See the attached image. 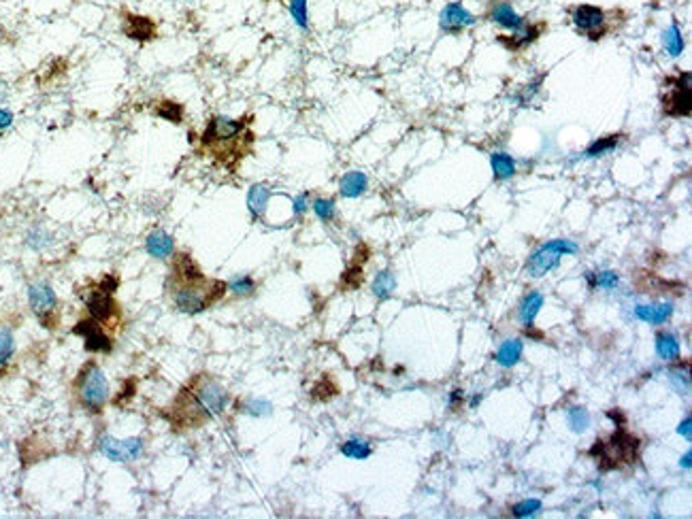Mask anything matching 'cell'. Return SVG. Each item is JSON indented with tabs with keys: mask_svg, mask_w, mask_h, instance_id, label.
I'll use <instances>...</instances> for the list:
<instances>
[{
	"mask_svg": "<svg viewBox=\"0 0 692 519\" xmlns=\"http://www.w3.org/2000/svg\"><path fill=\"white\" fill-rule=\"evenodd\" d=\"M669 379H671V385L677 394L682 396H688L690 394V377H688V368H682V366H673L669 368Z\"/></svg>",
	"mask_w": 692,
	"mask_h": 519,
	"instance_id": "cell-36",
	"label": "cell"
},
{
	"mask_svg": "<svg viewBox=\"0 0 692 519\" xmlns=\"http://www.w3.org/2000/svg\"><path fill=\"white\" fill-rule=\"evenodd\" d=\"M243 411L250 413V415H256V417H264V415L273 413V405L264 398H252V400H248L246 405H243Z\"/></svg>",
	"mask_w": 692,
	"mask_h": 519,
	"instance_id": "cell-42",
	"label": "cell"
},
{
	"mask_svg": "<svg viewBox=\"0 0 692 519\" xmlns=\"http://www.w3.org/2000/svg\"><path fill=\"white\" fill-rule=\"evenodd\" d=\"M679 340L671 332L656 334V354L663 360H677L679 358Z\"/></svg>",
	"mask_w": 692,
	"mask_h": 519,
	"instance_id": "cell-27",
	"label": "cell"
},
{
	"mask_svg": "<svg viewBox=\"0 0 692 519\" xmlns=\"http://www.w3.org/2000/svg\"><path fill=\"white\" fill-rule=\"evenodd\" d=\"M369 188V177L362 170H349L339 181V194L343 198H358Z\"/></svg>",
	"mask_w": 692,
	"mask_h": 519,
	"instance_id": "cell-21",
	"label": "cell"
},
{
	"mask_svg": "<svg viewBox=\"0 0 692 519\" xmlns=\"http://www.w3.org/2000/svg\"><path fill=\"white\" fill-rule=\"evenodd\" d=\"M622 141V135H607L599 141H594L588 149H586V158H601L609 151H614L618 147V143Z\"/></svg>",
	"mask_w": 692,
	"mask_h": 519,
	"instance_id": "cell-30",
	"label": "cell"
},
{
	"mask_svg": "<svg viewBox=\"0 0 692 519\" xmlns=\"http://www.w3.org/2000/svg\"><path fill=\"white\" fill-rule=\"evenodd\" d=\"M663 45H665V52L671 56V58H677L684 54V47H686V43H684V34H682V28L677 22H673L665 32H663Z\"/></svg>",
	"mask_w": 692,
	"mask_h": 519,
	"instance_id": "cell-26",
	"label": "cell"
},
{
	"mask_svg": "<svg viewBox=\"0 0 692 519\" xmlns=\"http://www.w3.org/2000/svg\"><path fill=\"white\" fill-rule=\"evenodd\" d=\"M103 292H107V294H115L117 292V287H119V277L117 275H113V273H109V275H105L98 283H96Z\"/></svg>",
	"mask_w": 692,
	"mask_h": 519,
	"instance_id": "cell-46",
	"label": "cell"
},
{
	"mask_svg": "<svg viewBox=\"0 0 692 519\" xmlns=\"http://www.w3.org/2000/svg\"><path fill=\"white\" fill-rule=\"evenodd\" d=\"M28 302L32 313L38 317L40 326L47 330H56L60 324V313H58V296L54 287L45 281H34L28 285Z\"/></svg>",
	"mask_w": 692,
	"mask_h": 519,
	"instance_id": "cell-8",
	"label": "cell"
},
{
	"mask_svg": "<svg viewBox=\"0 0 692 519\" xmlns=\"http://www.w3.org/2000/svg\"><path fill=\"white\" fill-rule=\"evenodd\" d=\"M569 15H571V22H573L576 30L580 34H584L588 40L605 38L607 34L616 32L626 20V11H622V9L605 11L603 7H596V5L569 7Z\"/></svg>",
	"mask_w": 692,
	"mask_h": 519,
	"instance_id": "cell-6",
	"label": "cell"
},
{
	"mask_svg": "<svg viewBox=\"0 0 692 519\" xmlns=\"http://www.w3.org/2000/svg\"><path fill=\"white\" fill-rule=\"evenodd\" d=\"M541 307H543V296L539 292H528L522 298L518 315H520V322L524 328H531L535 324V317L539 315Z\"/></svg>",
	"mask_w": 692,
	"mask_h": 519,
	"instance_id": "cell-22",
	"label": "cell"
},
{
	"mask_svg": "<svg viewBox=\"0 0 692 519\" xmlns=\"http://www.w3.org/2000/svg\"><path fill=\"white\" fill-rule=\"evenodd\" d=\"M641 441L620 426L616 432H612L607 439L594 441V445L588 449V456L596 462L599 470H622L626 466H633L639 458Z\"/></svg>",
	"mask_w": 692,
	"mask_h": 519,
	"instance_id": "cell-3",
	"label": "cell"
},
{
	"mask_svg": "<svg viewBox=\"0 0 692 519\" xmlns=\"http://www.w3.org/2000/svg\"><path fill=\"white\" fill-rule=\"evenodd\" d=\"M145 249L156 260H169L175 253V239L162 228H153L145 236Z\"/></svg>",
	"mask_w": 692,
	"mask_h": 519,
	"instance_id": "cell-18",
	"label": "cell"
},
{
	"mask_svg": "<svg viewBox=\"0 0 692 519\" xmlns=\"http://www.w3.org/2000/svg\"><path fill=\"white\" fill-rule=\"evenodd\" d=\"M607 417H609V419H614V421L618 423V428L626 423V417H624L620 411H616V409H614V411H607Z\"/></svg>",
	"mask_w": 692,
	"mask_h": 519,
	"instance_id": "cell-49",
	"label": "cell"
},
{
	"mask_svg": "<svg viewBox=\"0 0 692 519\" xmlns=\"http://www.w3.org/2000/svg\"><path fill=\"white\" fill-rule=\"evenodd\" d=\"M288 9H290V15L294 20V24L301 28V30H309V5H307V0H288Z\"/></svg>",
	"mask_w": 692,
	"mask_h": 519,
	"instance_id": "cell-34",
	"label": "cell"
},
{
	"mask_svg": "<svg viewBox=\"0 0 692 519\" xmlns=\"http://www.w3.org/2000/svg\"><path fill=\"white\" fill-rule=\"evenodd\" d=\"M543 247L546 249H552V251H556L560 255H573V253L580 251V245L573 243V241H569V239H554V241H548Z\"/></svg>",
	"mask_w": 692,
	"mask_h": 519,
	"instance_id": "cell-41",
	"label": "cell"
},
{
	"mask_svg": "<svg viewBox=\"0 0 692 519\" xmlns=\"http://www.w3.org/2000/svg\"><path fill=\"white\" fill-rule=\"evenodd\" d=\"M151 113L160 119H165V121H171V123H181L183 117H186V109L181 103L177 100H169V98H160L153 103V109Z\"/></svg>",
	"mask_w": 692,
	"mask_h": 519,
	"instance_id": "cell-23",
	"label": "cell"
},
{
	"mask_svg": "<svg viewBox=\"0 0 692 519\" xmlns=\"http://www.w3.org/2000/svg\"><path fill=\"white\" fill-rule=\"evenodd\" d=\"M5 34H7V30H5L3 22H0V40H5Z\"/></svg>",
	"mask_w": 692,
	"mask_h": 519,
	"instance_id": "cell-52",
	"label": "cell"
},
{
	"mask_svg": "<svg viewBox=\"0 0 692 519\" xmlns=\"http://www.w3.org/2000/svg\"><path fill=\"white\" fill-rule=\"evenodd\" d=\"M677 432H679V435H682L684 439H688V441H690V415H686V417H684V421L679 423Z\"/></svg>",
	"mask_w": 692,
	"mask_h": 519,
	"instance_id": "cell-48",
	"label": "cell"
},
{
	"mask_svg": "<svg viewBox=\"0 0 692 519\" xmlns=\"http://www.w3.org/2000/svg\"><path fill=\"white\" fill-rule=\"evenodd\" d=\"M560 253L552 251V249H546L543 245L528 257V262H526V275L528 277H533V279H539V277H546L548 273H552L558 264H560Z\"/></svg>",
	"mask_w": 692,
	"mask_h": 519,
	"instance_id": "cell-17",
	"label": "cell"
},
{
	"mask_svg": "<svg viewBox=\"0 0 692 519\" xmlns=\"http://www.w3.org/2000/svg\"><path fill=\"white\" fill-rule=\"evenodd\" d=\"M169 292H171L173 305L177 307V311L196 315V313H202L205 309L213 307L216 302H220L224 298V294L228 292V283H224L220 279H202L196 283L173 285V287H169Z\"/></svg>",
	"mask_w": 692,
	"mask_h": 519,
	"instance_id": "cell-4",
	"label": "cell"
},
{
	"mask_svg": "<svg viewBox=\"0 0 692 519\" xmlns=\"http://www.w3.org/2000/svg\"><path fill=\"white\" fill-rule=\"evenodd\" d=\"M522 352H524V345L520 338H513V340H505L499 352L495 354V360L497 364H501L503 368H511L516 366L520 360H522Z\"/></svg>",
	"mask_w": 692,
	"mask_h": 519,
	"instance_id": "cell-25",
	"label": "cell"
},
{
	"mask_svg": "<svg viewBox=\"0 0 692 519\" xmlns=\"http://www.w3.org/2000/svg\"><path fill=\"white\" fill-rule=\"evenodd\" d=\"M228 289L239 298H246V296H252L256 292V281L250 275H241V277H234L228 283Z\"/></svg>",
	"mask_w": 692,
	"mask_h": 519,
	"instance_id": "cell-37",
	"label": "cell"
},
{
	"mask_svg": "<svg viewBox=\"0 0 692 519\" xmlns=\"http://www.w3.org/2000/svg\"><path fill=\"white\" fill-rule=\"evenodd\" d=\"M269 200H271V188L266 183H254L250 188V192H248V211L254 218V222L264 218Z\"/></svg>",
	"mask_w": 692,
	"mask_h": 519,
	"instance_id": "cell-20",
	"label": "cell"
},
{
	"mask_svg": "<svg viewBox=\"0 0 692 519\" xmlns=\"http://www.w3.org/2000/svg\"><path fill=\"white\" fill-rule=\"evenodd\" d=\"M230 403L228 389L207 373H196L175 396L165 417L177 432L205 426L222 415Z\"/></svg>",
	"mask_w": 692,
	"mask_h": 519,
	"instance_id": "cell-1",
	"label": "cell"
},
{
	"mask_svg": "<svg viewBox=\"0 0 692 519\" xmlns=\"http://www.w3.org/2000/svg\"><path fill=\"white\" fill-rule=\"evenodd\" d=\"M84 302H86L88 315L92 319H96L98 324H103L105 328H113L121 322V311H119V305L115 302L113 294L103 292L98 285H94L84 296Z\"/></svg>",
	"mask_w": 692,
	"mask_h": 519,
	"instance_id": "cell-9",
	"label": "cell"
},
{
	"mask_svg": "<svg viewBox=\"0 0 692 519\" xmlns=\"http://www.w3.org/2000/svg\"><path fill=\"white\" fill-rule=\"evenodd\" d=\"M341 453L352 460H366L373 453V447L362 439H349L341 445Z\"/></svg>",
	"mask_w": 692,
	"mask_h": 519,
	"instance_id": "cell-29",
	"label": "cell"
},
{
	"mask_svg": "<svg viewBox=\"0 0 692 519\" xmlns=\"http://www.w3.org/2000/svg\"><path fill=\"white\" fill-rule=\"evenodd\" d=\"M309 206H311V202H309V194H307V192L299 194V196L292 200V211H294L296 218H303V215L307 213Z\"/></svg>",
	"mask_w": 692,
	"mask_h": 519,
	"instance_id": "cell-45",
	"label": "cell"
},
{
	"mask_svg": "<svg viewBox=\"0 0 692 519\" xmlns=\"http://www.w3.org/2000/svg\"><path fill=\"white\" fill-rule=\"evenodd\" d=\"M635 315L645 322V324H654L661 326L665 322H669V317L673 315V305L671 302H654V305H639L635 309Z\"/></svg>",
	"mask_w": 692,
	"mask_h": 519,
	"instance_id": "cell-19",
	"label": "cell"
},
{
	"mask_svg": "<svg viewBox=\"0 0 692 519\" xmlns=\"http://www.w3.org/2000/svg\"><path fill=\"white\" fill-rule=\"evenodd\" d=\"M73 334L84 338V347L88 354H111L113 352V336L107 332V328L103 324H98L90 315L86 319H79L73 326Z\"/></svg>",
	"mask_w": 692,
	"mask_h": 519,
	"instance_id": "cell-10",
	"label": "cell"
},
{
	"mask_svg": "<svg viewBox=\"0 0 692 519\" xmlns=\"http://www.w3.org/2000/svg\"><path fill=\"white\" fill-rule=\"evenodd\" d=\"M135 392H137V381H135V379H126L124 385H121V389L113 396L111 403H113L115 407H119V409H124V407H128L130 400L135 398Z\"/></svg>",
	"mask_w": 692,
	"mask_h": 519,
	"instance_id": "cell-39",
	"label": "cell"
},
{
	"mask_svg": "<svg viewBox=\"0 0 692 519\" xmlns=\"http://www.w3.org/2000/svg\"><path fill=\"white\" fill-rule=\"evenodd\" d=\"M362 264H358V262H354L345 273H343V277H341V287H345V289H356V287H360V283H362Z\"/></svg>",
	"mask_w": 692,
	"mask_h": 519,
	"instance_id": "cell-40",
	"label": "cell"
},
{
	"mask_svg": "<svg viewBox=\"0 0 692 519\" xmlns=\"http://www.w3.org/2000/svg\"><path fill=\"white\" fill-rule=\"evenodd\" d=\"M15 354V338L11 328L0 326V366H7Z\"/></svg>",
	"mask_w": 692,
	"mask_h": 519,
	"instance_id": "cell-33",
	"label": "cell"
},
{
	"mask_svg": "<svg viewBox=\"0 0 692 519\" xmlns=\"http://www.w3.org/2000/svg\"><path fill=\"white\" fill-rule=\"evenodd\" d=\"M490 166H492V175L497 181H507L516 175V170H518V164L516 160L505 153V151H497L490 156Z\"/></svg>",
	"mask_w": 692,
	"mask_h": 519,
	"instance_id": "cell-24",
	"label": "cell"
},
{
	"mask_svg": "<svg viewBox=\"0 0 692 519\" xmlns=\"http://www.w3.org/2000/svg\"><path fill=\"white\" fill-rule=\"evenodd\" d=\"M171 277L167 281L169 287L173 285H183V283H196L207 279L205 273L200 271V266L196 264V260L188 253V251H175L171 255Z\"/></svg>",
	"mask_w": 692,
	"mask_h": 519,
	"instance_id": "cell-13",
	"label": "cell"
},
{
	"mask_svg": "<svg viewBox=\"0 0 692 519\" xmlns=\"http://www.w3.org/2000/svg\"><path fill=\"white\" fill-rule=\"evenodd\" d=\"M252 121L254 115H243L236 119L226 115L209 117L198 137V151L209 156L228 172H234L254 149L256 135L252 133Z\"/></svg>",
	"mask_w": 692,
	"mask_h": 519,
	"instance_id": "cell-2",
	"label": "cell"
},
{
	"mask_svg": "<svg viewBox=\"0 0 692 519\" xmlns=\"http://www.w3.org/2000/svg\"><path fill=\"white\" fill-rule=\"evenodd\" d=\"M311 209L317 215V220H322L324 224H331L337 220V204L333 198H315L311 202Z\"/></svg>",
	"mask_w": 692,
	"mask_h": 519,
	"instance_id": "cell-31",
	"label": "cell"
},
{
	"mask_svg": "<svg viewBox=\"0 0 692 519\" xmlns=\"http://www.w3.org/2000/svg\"><path fill=\"white\" fill-rule=\"evenodd\" d=\"M548 30V22H533V24H524L520 30L511 32V34H499L497 36V43L499 45H503L507 52H522L526 50L528 45H533V43Z\"/></svg>",
	"mask_w": 692,
	"mask_h": 519,
	"instance_id": "cell-15",
	"label": "cell"
},
{
	"mask_svg": "<svg viewBox=\"0 0 692 519\" xmlns=\"http://www.w3.org/2000/svg\"><path fill=\"white\" fill-rule=\"evenodd\" d=\"M73 392L77 403L81 405V409H86L92 415H100L109 403L111 396V387H109V379L105 377L103 368L90 360L81 366V370L77 373V379L73 383Z\"/></svg>",
	"mask_w": 692,
	"mask_h": 519,
	"instance_id": "cell-5",
	"label": "cell"
},
{
	"mask_svg": "<svg viewBox=\"0 0 692 519\" xmlns=\"http://www.w3.org/2000/svg\"><path fill=\"white\" fill-rule=\"evenodd\" d=\"M337 394H339V387H337V383H335L331 377H322V379L315 383L313 392H311L313 400H331V398L337 396Z\"/></svg>",
	"mask_w": 692,
	"mask_h": 519,
	"instance_id": "cell-35",
	"label": "cell"
},
{
	"mask_svg": "<svg viewBox=\"0 0 692 519\" xmlns=\"http://www.w3.org/2000/svg\"><path fill=\"white\" fill-rule=\"evenodd\" d=\"M546 79V75H539L533 83H528V88H524L522 90V94H520V100H522V105H526V103H531L533 100V94L535 92H539V88H541V81Z\"/></svg>",
	"mask_w": 692,
	"mask_h": 519,
	"instance_id": "cell-44",
	"label": "cell"
},
{
	"mask_svg": "<svg viewBox=\"0 0 692 519\" xmlns=\"http://www.w3.org/2000/svg\"><path fill=\"white\" fill-rule=\"evenodd\" d=\"M588 281H590V287L594 289V287H605V289H614L618 283H620V277H618V273H614V271H603V273H599V275H588Z\"/></svg>",
	"mask_w": 692,
	"mask_h": 519,
	"instance_id": "cell-38",
	"label": "cell"
},
{
	"mask_svg": "<svg viewBox=\"0 0 692 519\" xmlns=\"http://www.w3.org/2000/svg\"><path fill=\"white\" fill-rule=\"evenodd\" d=\"M98 449L105 458L113 460V462H133L137 458H141L145 443L143 439H126V441H119L113 437H100L98 439Z\"/></svg>",
	"mask_w": 692,
	"mask_h": 519,
	"instance_id": "cell-11",
	"label": "cell"
},
{
	"mask_svg": "<svg viewBox=\"0 0 692 519\" xmlns=\"http://www.w3.org/2000/svg\"><path fill=\"white\" fill-rule=\"evenodd\" d=\"M539 511H541V500L531 498V500H522V502H518V504L511 509V515H513V517H531V515H537Z\"/></svg>",
	"mask_w": 692,
	"mask_h": 519,
	"instance_id": "cell-43",
	"label": "cell"
},
{
	"mask_svg": "<svg viewBox=\"0 0 692 519\" xmlns=\"http://www.w3.org/2000/svg\"><path fill=\"white\" fill-rule=\"evenodd\" d=\"M121 32H124L126 38L145 45V43H151L153 38H158V24L149 15L121 11Z\"/></svg>",
	"mask_w": 692,
	"mask_h": 519,
	"instance_id": "cell-12",
	"label": "cell"
},
{
	"mask_svg": "<svg viewBox=\"0 0 692 519\" xmlns=\"http://www.w3.org/2000/svg\"><path fill=\"white\" fill-rule=\"evenodd\" d=\"M396 289V279L390 271H379L373 281V296L377 300H388Z\"/></svg>",
	"mask_w": 692,
	"mask_h": 519,
	"instance_id": "cell-28",
	"label": "cell"
},
{
	"mask_svg": "<svg viewBox=\"0 0 692 519\" xmlns=\"http://www.w3.org/2000/svg\"><path fill=\"white\" fill-rule=\"evenodd\" d=\"M477 24V17L465 9L462 3H458V0H454V3H447L439 15V28L441 32L445 34H460L465 32L467 28L475 26Z\"/></svg>",
	"mask_w": 692,
	"mask_h": 519,
	"instance_id": "cell-14",
	"label": "cell"
},
{
	"mask_svg": "<svg viewBox=\"0 0 692 519\" xmlns=\"http://www.w3.org/2000/svg\"><path fill=\"white\" fill-rule=\"evenodd\" d=\"M566 421L571 426V430L576 435H584L590 426V413L584 407H571L566 411Z\"/></svg>",
	"mask_w": 692,
	"mask_h": 519,
	"instance_id": "cell-32",
	"label": "cell"
},
{
	"mask_svg": "<svg viewBox=\"0 0 692 519\" xmlns=\"http://www.w3.org/2000/svg\"><path fill=\"white\" fill-rule=\"evenodd\" d=\"M15 121V115L9 109H0V139H3Z\"/></svg>",
	"mask_w": 692,
	"mask_h": 519,
	"instance_id": "cell-47",
	"label": "cell"
},
{
	"mask_svg": "<svg viewBox=\"0 0 692 519\" xmlns=\"http://www.w3.org/2000/svg\"><path fill=\"white\" fill-rule=\"evenodd\" d=\"M486 17L511 32L520 30L526 24V17L513 9L511 0H490V5L486 9Z\"/></svg>",
	"mask_w": 692,
	"mask_h": 519,
	"instance_id": "cell-16",
	"label": "cell"
},
{
	"mask_svg": "<svg viewBox=\"0 0 692 519\" xmlns=\"http://www.w3.org/2000/svg\"><path fill=\"white\" fill-rule=\"evenodd\" d=\"M458 403H462V389H454V392H452V398H450V407H452V409H456V407H458Z\"/></svg>",
	"mask_w": 692,
	"mask_h": 519,
	"instance_id": "cell-50",
	"label": "cell"
},
{
	"mask_svg": "<svg viewBox=\"0 0 692 519\" xmlns=\"http://www.w3.org/2000/svg\"><path fill=\"white\" fill-rule=\"evenodd\" d=\"M663 85H667V92L661 96L663 103V113L667 117H690L692 113V81L690 73H677L671 77H665Z\"/></svg>",
	"mask_w": 692,
	"mask_h": 519,
	"instance_id": "cell-7",
	"label": "cell"
},
{
	"mask_svg": "<svg viewBox=\"0 0 692 519\" xmlns=\"http://www.w3.org/2000/svg\"><path fill=\"white\" fill-rule=\"evenodd\" d=\"M679 466H684V468H690V451H686L684 460H679Z\"/></svg>",
	"mask_w": 692,
	"mask_h": 519,
	"instance_id": "cell-51",
	"label": "cell"
}]
</instances>
